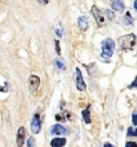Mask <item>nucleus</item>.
I'll use <instances>...</instances> for the list:
<instances>
[{"mask_svg":"<svg viewBox=\"0 0 137 147\" xmlns=\"http://www.w3.org/2000/svg\"><path fill=\"white\" fill-rule=\"evenodd\" d=\"M136 45V36L134 34H125L119 38V47L121 51H130Z\"/></svg>","mask_w":137,"mask_h":147,"instance_id":"1","label":"nucleus"},{"mask_svg":"<svg viewBox=\"0 0 137 147\" xmlns=\"http://www.w3.org/2000/svg\"><path fill=\"white\" fill-rule=\"evenodd\" d=\"M115 47H116V44L112 38H105L101 42V56H103V58L108 60V58L112 57L113 52H115Z\"/></svg>","mask_w":137,"mask_h":147,"instance_id":"2","label":"nucleus"},{"mask_svg":"<svg viewBox=\"0 0 137 147\" xmlns=\"http://www.w3.org/2000/svg\"><path fill=\"white\" fill-rule=\"evenodd\" d=\"M92 15L95 16V19H96L97 27H104V25L106 24V20H105V17H104V13L96 7V5H93L92 7Z\"/></svg>","mask_w":137,"mask_h":147,"instance_id":"3","label":"nucleus"},{"mask_svg":"<svg viewBox=\"0 0 137 147\" xmlns=\"http://www.w3.org/2000/svg\"><path fill=\"white\" fill-rule=\"evenodd\" d=\"M76 88L80 92H84L85 90V82H84V78H82L81 70L79 68H76Z\"/></svg>","mask_w":137,"mask_h":147,"instance_id":"4","label":"nucleus"},{"mask_svg":"<svg viewBox=\"0 0 137 147\" xmlns=\"http://www.w3.org/2000/svg\"><path fill=\"white\" fill-rule=\"evenodd\" d=\"M28 84H29V90L31 92H36L39 89V86H40V78L36 74H32L28 78Z\"/></svg>","mask_w":137,"mask_h":147,"instance_id":"5","label":"nucleus"},{"mask_svg":"<svg viewBox=\"0 0 137 147\" xmlns=\"http://www.w3.org/2000/svg\"><path fill=\"white\" fill-rule=\"evenodd\" d=\"M40 127H41V119H40V115L39 114H35L33 115V119L31 122V130L33 134H37L40 131Z\"/></svg>","mask_w":137,"mask_h":147,"instance_id":"6","label":"nucleus"},{"mask_svg":"<svg viewBox=\"0 0 137 147\" xmlns=\"http://www.w3.org/2000/svg\"><path fill=\"white\" fill-rule=\"evenodd\" d=\"M25 135H27V131H25L24 127H23V126L19 127V130H17V138H16L17 147H23V146H24Z\"/></svg>","mask_w":137,"mask_h":147,"instance_id":"7","label":"nucleus"},{"mask_svg":"<svg viewBox=\"0 0 137 147\" xmlns=\"http://www.w3.org/2000/svg\"><path fill=\"white\" fill-rule=\"evenodd\" d=\"M67 133H68V130H67L63 125H55V126H52V129H51L52 135H65Z\"/></svg>","mask_w":137,"mask_h":147,"instance_id":"8","label":"nucleus"},{"mask_svg":"<svg viewBox=\"0 0 137 147\" xmlns=\"http://www.w3.org/2000/svg\"><path fill=\"white\" fill-rule=\"evenodd\" d=\"M110 5H112L113 11H119V12H123L125 9V5H124V0H110Z\"/></svg>","mask_w":137,"mask_h":147,"instance_id":"9","label":"nucleus"},{"mask_svg":"<svg viewBox=\"0 0 137 147\" xmlns=\"http://www.w3.org/2000/svg\"><path fill=\"white\" fill-rule=\"evenodd\" d=\"M77 25H79V28H80V31H87L88 29V25H89V23H88V17L87 16H80L79 19H77Z\"/></svg>","mask_w":137,"mask_h":147,"instance_id":"10","label":"nucleus"},{"mask_svg":"<svg viewBox=\"0 0 137 147\" xmlns=\"http://www.w3.org/2000/svg\"><path fill=\"white\" fill-rule=\"evenodd\" d=\"M67 143V139L65 138H53L51 140V146L52 147H64Z\"/></svg>","mask_w":137,"mask_h":147,"instance_id":"11","label":"nucleus"},{"mask_svg":"<svg viewBox=\"0 0 137 147\" xmlns=\"http://www.w3.org/2000/svg\"><path fill=\"white\" fill-rule=\"evenodd\" d=\"M82 119H84V122H85L87 125L91 123V111H89V106L87 107V109L82 110Z\"/></svg>","mask_w":137,"mask_h":147,"instance_id":"12","label":"nucleus"},{"mask_svg":"<svg viewBox=\"0 0 137 147\" xmlns=\"http://www.w3.org/2000/svg\"><path fill=\"white\" fill-rule=\"evenodd\" d=\"M55 65L57 66L59 69H60V70H64L65 69V65H64V61H63L61 58H57V60H56L55 61Z\"/></svg>","mask_w":137,"mask_h":147,"instance_id":"13","label":"nucleus"},{"mask_svg":"<svg viewBox=\"0 0 137 147\" xmlns=\"http://www.w3.org/2000/svg\"><path fill=\"white\" fill-rule=\"evenodd\" d=\"M103 13L105 15L109 20H115V13H113V11H110V9H105V11H103Z\"/></svg>","mask_w":137,"mask_h":147,"instance_id":"14","label":"nucleus"},{"mask_svg":"<svg viewBox=\"0 0 137 147\" xmlns=\"http://www.w3.org/2000/svg\"><path fill=\"white\" fill-rule=\"evenodd\" d=\"M125 24H128V25L133 24V17L130 16L129 12H127V13H125Z\"/></svg>","mask_w":137,"mask_h":147,"instance_id":"15","label":"nucleus"},{"mask_svg":"<svg viewBox=\"0 0 137 147\" xmlns=\"http://www.w3.org/2000/svg\"><path fill=\"white\" fill-rule=\"evenodd\" d=\"M128 135H129V137H137V127L136 129L129 127V129H128Z\"/></svg>","mask_w":137,"mask_h":147,"instance_id":"16","label":"nucleus"},{"mask_svg":"<svg viewBox=\"0 0 137 147\" xmlns=\"http://www.w3.org/2000/svg\"><path fill=\"white\" fill-rule=\"evenodd\" d=\"M27 147H35V139H33V138H28Z\"/></svg>","mask_w":137,"mask_h":147,"instance_id":"17","label":"nucleus"},{"mask_svg":"<svg viewBox=\"0 0 137 147\" xmlns=\"http://www.w3.org/2000/svg\"><path fill=\"white\" fill-rule=\"evenodd\" d=\"M55 49H56V55H60V41H55Z\"/></svg>","mask_w":137,"mask_h":147,"instance_id":"18","label":"nucleus"},{"mask_svg":"<svg viewBox=\"0 0 137 147\" xmlns=\"http://www.w3.org/2000/svg\"><path fill=\"white\" fill-rule=\"evenodd\" d=\"M132 122H133L134 126H137V113L133 114V117H132Z\"/></svg>","mask_w":137,"mask_h":147,"instance_id":"19","label":"nucleus"},{"mask_svg":"<svg viewBox=\"0 0 137 147\" xmlns=\"http://www.w3.org/2000/svg\"><path fill=\"white\" fill-rule=\"evenodd\" d=\"M125 147H137V143L136 142H128V143L125 144Z\"/></svg>","mask_w":137,"mask_h":147,"instance_id":"20","label":"nucleus"},{"mask_svg":"<svg viewBox=\"0 0 137 147\" xmlns=\"http://www.w3.org/2000/svg\"><path fill=\"white\" fill-rule=\"evenodd\" d=\"M55 119L56 121H65V118H63L61 114H56V115H55Z\"/></svg>","mask_w":137,"mask_h":147,"instance_id":"21","label":"nucleus"},{"mask_svg":"<svg viewBox=\"0 0 137 147\" xmlns=\"http://www.w3.org/2000/svg\"><path fill=\"white\" fill-rule=\"evenodd\" d=\"M129 88H130V89H132V88H137V77H136V80H134V81L129 85Z\"/></svg>","mask_w":137,"mask_h":147,"instance_id":"22","label":"nucleus"},{"mask_svg":"<svg viewBox=\"0 0 137 147\" xmlns=\"http://www.w3.org/2000/svg\"><path fill=\"white\" fill-rule=\"evenodd\" d=\"M48 1H49V0H37V3L43 4V5H45V4H48Z\"/></svg>","mask_w":137,"mask_h":147,"instance_id":"23","label":"nucleus"},{"mask_svg":"<svg viewBox=\"0 0 137 147\" xmlns=\"http://www.w3.org/2000/svg\"><path fill=\"white\" fill-rule=\"evenodd\" d=\"M57 34H59V36H63V29H61V27L57 28Z\"/></svg>","mask_w":137,"mask_h":147,"instance_id":"24","label":"nucleus"},{"mask_svg":"<svg viewBox=\"0 0 137 147\" xmlns=\"http://www.w3.org/2000/svg\"><path fill=\"white\" fill-rule=\"evenodd\" d=\"M104 147H115V146H113V144H110V143H105V144H104Z\"/></svg>","mask_w":137,"mask_h":147,"instance_id":"25","label":"nucleus"},{"mask_svg":"<svg viewBox=\"0 0 137 147\" xmlns=\"http://www.w3.org/2000/svg\"><path fill=\"white\" fill-rule=\"evenodd\" d=\"M134 9L137 11V0H134Z\"/></svg>","mask_w":137,"mask_h":147,"instance_id":"26","label":"nucleus"}]
</instances>
